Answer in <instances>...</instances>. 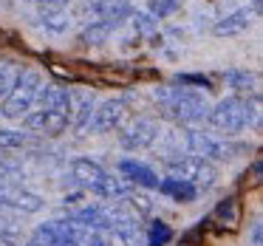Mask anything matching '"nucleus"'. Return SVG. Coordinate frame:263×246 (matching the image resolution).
<instances>
[{"instance_id":"24","label":"nucleus","mask_w":263,"mask_h":246,"mask_svg":"<svg viewBox=\"0 0 263 246\" xmlns=\"http://www.w3.org/2000/svg\"><path fill=\"white\" fill-rule=\"evenodd\" d=\"M130 17H133V29H136V31H142V34H153V31H156V17H153V14L136 12V14H130Z\"/></svg>"},{"instance_id":"16","label":"nucleus","mask_w":263,"mask_h":246,"mask_svg":"<svg viewBox=\"0 0 263 246\" xmlns=\"http://www.w3.org/2000/svg\"><path fill=\"white\" fill-rule=\"evenodd\" d=\"M156 190H159L161 195H167V198L178 201V204H190V201H195V195H198V190H195L193 184L181 181V178H170V176L161 178Z\"/></svg>"},{"instance_id":"11","label":"nucleus","mask_w":263,"mask_h":246,"mask_svg":"<svg viewBox=\"0 0 263 246\" xmlns=\"http://www.w3.org/2000/svg\"><path fill=\"white\" fill-rule=\"evenodd\" d=\"M80 12L93 20H122L125 23L133 14V6L130 0H82Z\"/></svg>"},{"instance_id":"29","label":"nucleus","mask_w":263,"mask_h":246,"mask_svg":"<svg viewBox=\"0 0 263 246\" xmlns=\"http://www.w3.org/2000/svg\"><path fill=\"white\" fill-rule=\"evenodd\" d=\"M0 246H23L20 238L14 232H6V229H0Z\"/></svg>"},{"instance_id":"18","label":"nucleus","mask_w":263,"mask_h":246,"mask_svg":"<svg viewBox=\"0 0 263 246\" xmlns=\"http://www.w3.org/2000/svg\"><path fill=\"white\" fill-rule=\"evenodd\" d=\"M40 20H43V26H46L48 31H54V34H63V31H68V26H71V14H68V9L40 12Z\"/></svg>"},{"instance_id":"19","label":"nucleus","mask_w":263,"mask_h":246,"mask_svg":"<svg viewBox=\"0 0 263 246\" xmlns=\"http://www.w3.org/2000/svg\"><path fill=\"white\" fill-rule=\"evenodd\" d=\"M93 108H97V99H93L91 93H85V97L80 99V108H77L74 116H71V125H74L77 130H85L88 122H91V116H93Z\"/></svg>"},{"instance_id":"6","label":"nucleus","mask_w":263,"mask_h":246,"mask_svg":"<svg viewBox=\"0 0 263 246\" xmlns=\"http://www.w3.org/2000/svg\"><path fill=\"white\" fill-rule=\"evenodd\" d=\"M184 147H187L190 156H198L204 161H232L238 156H243L246 144L238 142H227V139H215L204 130H187L184 133Z\"/></svg>"},{"instance_id":"14","label":"nucleus","mask_w":263,"mask_h":246,"mask_svg":"<svg viewBox=\"0 0 263 246\" xmlns=\"http://www.w3.org/2000/svg\"><path fill=\"white\" fill-rule=\"evenodd\" d=\"M252 20H255V12H252L249 6H243V9L229 12L227 17H221L215 26H212V31H215L218 37H232V34H240V31L249 29Z\"/></svg>"},{"instance_id":"15","label":"nucleus","mask_w":263,"mask_h":246,"mask_svg":"<svg viewBox=\"0 0 263 246\" xmlns=\"http://www.w3.org/2000/svg\"><path fill=\"white\" fill-rule=\"evenodd\" d=\"M223 80H227V85L235 91V97H257V77L252 74V71H243V68H229L223 71Z\"/></svg>"},{"instance_id":"12","label":"nucleus","mask_w":263,"mask_h":246,"mask_svg":"<svg viewBox=\"0 0 263 246\" xmlns=\"http://www.w3.org/2000/svg\"><path fill=\"white\" fill-rule=\"evenodd\" d=\"M119 173L122 176L119 178H125L127 184H136V187H147V190H156L159 187V173L153 170V167H147V164H142V161H136V159H125V161H119Z\"/></svg>"},{"instance_id":"8","label":"nucleus","mask_w":263,"mask_h":246,"mask_svg":"<svg viewBox=\"0 0 263 246\" xmlns=\"http://www.w3.org/2000/svg\"><path fill=\"white\" fill-rule=\"evenodd\" d=\"M161 136L159 122L153 119H133L130 125L122 127L119 133V144L127 150V153H142V150H150Z\"/></svg>"},{"instance_id":"27","label":"nucleus","mask_w":263,"mask_h":246,"mask_svg":"<svg viewBox=\"0 0 263 246\" xmlns=\"http://www.w3.org/2000/svg\"><path fill=\"white\" fill-rule=\"evenodd\" d=\"M82 246H114V243H110V238L105 232H85Z\"/></svg>"},{"instance_id":"1","label":"nucleus","mask_w":263,"mask_h":246,"mask_svg":"<svg viewBox=\"0 0 263 246\" xmlns=\"http://www.w3.org/2000/svg\"><path fill=\"white\" fill-rule=\"evenodd\" d=\"M71 116H74V97H71L68 88L43 85L34 108H31L20 122H23V127L29 133L60 136V133H65V127L71 125Z\"/></svg>"},{"instance_id":"20","label":"nucleus","mask_w":263,"mask_h":246,"mask_svg":"<svg viewBox=\"0 0 263 246\" xmlns=\"http://www.w3.org/2000/svg\"><path fill=\"white\" fill-rule=\"evenodd\" d=\"M170 238H173V232L164 221H153L144 229V246H164Z\"/></svg>"},{"instance_id":"4","label":"nucleus","mask_w":263,"mask_h":246,"mask_svg":"<svg viewBox=\"0 0 263 246\" xmlns=\"http://www.w3.org/2000/svg\"><path fill=\"white\" fill-rule=\"evenodd\" d=\"M255 102L246 97H227L218 105H210V113H206V125L212 130L223 133V136H238L246 127L255 122Z\"/></svg>"},{"instance_id":"26","label":"nucleus","mask_w":263,"mask_h":246,"mask_svg":"<svg viewBox=\"0 0 263 246\" xmlns=\"http://www.w3.org/2000/svg\"><path fill=\"white\" fill-rule=\"evenodd\" d=\"M12 82H14V71H12V65L0 60V99L6 97V91L12 88Z\"/></svg>"},{"instance_id":"5","label":"nucleus","mask_w":263,"mask_h":246,"mask_svg":"<svg viewBox=\"0 0 263 246\" xmlns=\"http://www.w3.org/2000/svg\"><path fill=\"white\" fill-rule=\"evenodd\" d=\"M40 91H43V77L34 68H23L20 74H14L12 88L6 91V97L0 102V113L6 119H23L34 108Z\"/></svg>"},{"instance_id":"7","label":"nucleus","mask_w":263,"mask_h":246,"mask_svg":"<svg viewBox=\"0 0 263 246\" xmlns=\"http://www.w3.org/2000/svg\"><path fill=\"white\" fill-rule=\"evenodd\" d=\"M164 167H167V176L170 178H181V181L193 184L195 190H210L218 181L215 164L198 159V156H190V153L187 156L176 153V159H167Z\"/></svg>"},{"instance_id":"9","label":"nucleus","mask_w":263,"mask_h":246,"mask_svg":"<svg viewBox=\"0 0 263 246\" xmlns=\"http://www.w3.org/2000/svg\"><path fill=\"white\" fill-rule=\"evenodd\" d=\"M34 235L46 246H82L85 229H80L77 223H71L68 218H57V221H46L34 229Z\"/></svg>"},{"instance_id":"17","label":"nucleus","mask_w":263,"mask_h":246,"mask_svg":"<svg viewBox=\"0 0 263 246\" xmlns=\"http://www.w3.org/2000/svg\"><path fill=\"white\" fill-rule=\"evenodd\" d=\"M3 204L12 206V210H17V212L43 210V198L34 195V193H29V190H6V193H3Z\"/></svg>"},{"instance_id":"31","label":"nucleus","mask_w":263,"mask_h":246,"mask_svg":"<svg viewBox=\"0 0 263 246\" xmlns=\"http://www.w3.org/2000/svg\"><path fill=\"white\" fill-rule=\"evenodd\" d=\"M23 246H46V243H43V240H40V238H37V235H34V232H31V238H29V240H26V243H23Z\"/></svg>"},{"instance_id":"3","label":"nucleus","mask_w":263,"mask_h":246,"mask_svg":"<svg viewBox=\"0 0 263 246\" xmlns=\"http://www.w3.org/2000/svg\"><path fill=\"white\" fill-rule=\"evenodd\" d=\"M71 176H74V181L82 190H88L91 195H99V198H108V201H119L122 195H127L133 190V184H127L125 178L108 173L102 164H97L91 159L71 161Z\"/></svg>"},{"instance_id":"25","label":"nucleus","mask_w":263,"mask_h":246,"mask_svg":"<svg viewBox=\"0 0 263 246\" xmlns=\"http://www.w3.org/2000/svg\"><path fill=\"white\" fill-rule=\"evenodd\" d=\"M176 85H187V88L195 85V88H206V91H210L212 82H210V77H204V74H178Z\"/></svg>"},{"instance_id":"2","label":"nucleus","mask_w":263,"mask_h":246,"mask_svg":"<svg viewBox=\"0 0 263 246\" xmlns=\"http://www.w3.org/2000/svg\"><path fill=\"white\" fill-rule=\"evenodd\" d=\"M156 102H159L161 116H167L176 125H198V122H206V113H210L206 97L187 85L156 88Z\"/></svg>"},{"instance_id":"13","label":"nucleus","mask_w":263,"mask_h":246,"mask_svg":"<svg viewBox=\"0 0 263 246\" xmlns=\"http://www.w3.org/2000/svg\"><path fill=\"white\" fill-rule=\"evenodd\" d=\"M119 26H122V20H91V23L80 31V46H85V48L105 46Z\"/></svg>"},{"instance_id":"10","label":"nucleus","mask_w":263,"mask_h":246,"mask_svg":"<svg viewBox=\"0 0 263 246\" xmlns=\"http://www.w3.org/2000/svg\"><path fill=\"white\" fill-rule=\"evenodd\" d=\"M127 116V99L125 97H114V99H105L93 108V116L88 122L85 130L88 133H110L125 122Z\"/></svg>"},{"instance_id":"32","label":"nucleus","mask_w":263,"mask_h":246,"mask_svg":"<svg viewBox=\"0 0 263 246\" xmlns=\"http://www.w3.org/2000/svg\"><path fill=\"white\" fill-rule=\"evenodd\" d=\"M260 3H263V0H252V12H255V14L260 12Z\"/></svg>"},{"instance_id":"28","label":"nucleus","mask_w":263,"mask_h":246,"mask_svg":"<svg viewBox=\"0 0 263 246\" xmlns=\"http://www.w3.org/2000/svg\"><path fill=\"white\" fill-rule=\"evenodd\" d=\"M40 12H54V9H65L71 0H34Z\"/></svg>"},{"instance_id":"22","label":"nucleus","mask_w":263,"mask_h":246,"mask_svg":"<svg viewBox=\"0 0 263 246\" xmlns=\"http://www.w3.org/2000/svg\"><path fill=\"white\" fill-rule=\"evenodd\" d=\"M178 6H181V0H150L147 14H153L156 20H161V17H170L173 12H178Z\"/></svg>"},{"instance_id":"23","label":"nucleus","mask_w":263,"mask_h":246,"mask_svg":"<svg viewBox=\"0 0 263 246\" xmlns=\"http://www.w3.org/2000/svg\"><path fill=\"white\" fill-rule=\"evenodd\" d=\"M17 178H20V167L6 161V159H0V187L9 190V184L17 181Z\"/></svg>"},{"instance_id":"21","label":"nucleus","mask_w":263,"mask_h":246,"mask_svg":"<svg viewBox=\"0 0 263 246\" xmlns=\"http://www.w3.org/2000/svg\"><path fill=\"white\" fill-rule=\"evenodd\" d=\"M29 142V133L12 130V127H0V150H17Z\"/></svg>"},{"instance_id":"30","label":"nucleus","mask_w":263,"mask_h":246,"mask_svg":"<svg viewBox=\"0 0 263 246\" xmlns=\"http://www.w3.org/2000/svg\"><path fill=\"white\" fill-rule=\"evenodd\" d=\"M260 232H263L260 223H255V229H252V243H255V246H260Z\"/></svg>"}]
</instances>
